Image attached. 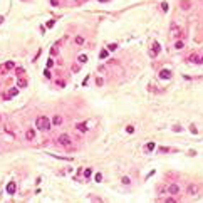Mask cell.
<instances>
[{"mask_svg":"<svg viewBox=\"0 0 203 203\" xmlns=\"http://www.w3.org/2000/svg\"><path fill=\"white\" fill-rule=\"evenodd\" d=\"M107 49H109V50H116V49H118V45H116V44H109V45H107Z\"/></svg>","mask_w":203,"mask_h":203,"instance_id":"obj_30","label":"cell"},{"mask_svg":"<svg viewBox=\"0 0 203 203\" xmlns=\"http://www.w3.org/2000/svg\"><path fill=\"white\" fill-rule=\"evenodd\" d=\"M8 94H10V96L14 98V96H17V94H19V89H17V87H10V91H8Z\"/></svg>","mask_w":203,"mask_h":203,"instance_id":"obj_15","label":"cell"},{"mask_svg":"<svg viewBox=\"0 0 203 203\" xmlns=\"http://www.w3.org/2000/svg\"><path fill=\"white\" fill-rule=\"evenodd\" d=\"M200 62H202V64H203V57H202V59H200Z\"/></svg>","mask_w":203,"mask_h":203,"instance_id":"obj_44","label":"cell"},{"mask_svg":"<svg viewBox=\"0 0 203 203\" xmlns=\"http://www.w3.org/2000/svg\"><path fill=\"white\" fill-rule=\"evenodd\" d=\"M50 126H52V123H50V119L47 116H40V118L35 119V128L40 129V131H49Z\"/></svg>","mask_w":203,"mask_h":203,"instance_id":"obj_1","label":"cell"},{"mask_svg":"<svg viewBox=\"0 0 203 203\" xmlns=\"http://www.w3.org/2000/svg\"><path fill=\"white\" fill-rule=\"evenodd\" d=\"M34 138H35V129L34 128H29V129L25 131V139H27V141H34Z\"/></svg>","mask_w":203,"mask_h":203,"instance_id":"obj_7","label":"cell"},{"mask_svg":"<svg viewBox=\"0 0 203 203\" xmlns=\"http://www.w3.org/2000/svg\"><path fill=\"white\" fill-rule=\"evenodd\" d=\"M154 149V143H148L146 144V151H153Z\"/></svg>","mask_w":203,"mask_h":203,"instance_id":"obj_22","label":"cell"},{"mask_svg":"<svg viewBox=\"0 0 203 203\" xmlns=\"http://www.w3.org/2000/svg\"><path fill=\"white\" fill-rule=\"evenodd\" d=\"M190 131H191L193 134H198V128H196L195 124H191V126H190Z\"/></svg>","mask_w":203,"mask_h":203,"instance_id":"obj_21","label":"cell"},{"mask_svg":"<svg viewBox=\"0 0 203 203\" xmlns=\"http://www.w3.org/2000/svg\"><path fill=\"white\" fill-rule=\"evenodd\" d=\"M168 151H169V148H165V146L160 148V153H168Z\"/></svg>","mask_w":203,"mask_h":203,"instance_id":"obj_35","label":"cell"},{"mask_svg":"<svg viewBox=\"0 0 203 203\" xmlns=\"http://www.w3.org/2000/svg\"><path fill=\"white\" fill-rule=\"evenodd\" d=\"M15 72H17V76H19V77H22V74H24V69H22V67H17V69H15Z\"/></svg>","mask_w":203,"mask_h":203,"instance_id":"obj_26","label":"cell"},{"mask_svg":"<svg viewBox=\"0 0 203 203\" xmlns=\"http://www.w3.org/2000/svg\"><path fill=\"white\" fill-rule=\"evenodd\" d=\"M79 66H77V64H76V66H72V72H79Z\"/></svg>","mask_w":203,"mask_h":203,"instance_id":"obj_36","label":"cell"},{"mask_svg":"<svg viewBox=\"0 0 203 203\" xmlns=\"http://www.w3.org/2000/svg\"><path fill=\"white\" fill-rule=\"evenodd\" d=\"M27 86H29V81L24 79V77H19V81H17V87H27Z\"/></svg>","mask_w":203,"mask_h":203,"instance_id":"obj_9","label":"cell"},{"mask_svg":"<svg viewBox=\"0 0 203 203\" xmlns=\"http://www.w3.org/2000/svg\"><path fill=\"white\" fill-rule=\"evenodd\" d=\"M2 22H3V17H2V15H0V24H2Z\"/></svg>","mask_w":203,"mask_h":203,"instance_id":"obj_42","label":"cell"},{"mask_svg":"<svg viewBox=\"0 0 203 203\" xmlns=\"http://www.w3.org/2000/svg\"><path fill=\"white\" fill-rule=\"evenodd\" d=\"M0 121H2V114H0Z\"/></svg>","mask_w":203,"mask_h":203,"instance_id":"obj_45","label":"cell"},{"mask_svg":"<svg viewBox=\"0 0 203 203\" xmlns=\"http://www.w3.org/2000/svg\"><path fill=\"white\" fill-rule=\"evenodd\" d=\"M160 50H161V45H160L158 42H154L153 47H151V50H149V56H151V57H156V56L160 54Z\"/></svg>","mask_w":203,"mask_h":203,"instance_id":"obj_4","label":"cell"},{"mask_svg":"<svg viewBox=\"0 0 203 203\" xmlns=\"http://www.w3.org/2000/svg\"><path fill=\"white\" fill-rule=\"evenodd\" d=\"M160 77H163V79H169V77H171V72H169L168 69H163V70L160 72Z\"/></svg>","mask_w":203,"mask_h":203,"instance_id":"obj_11","label":"cell"},{"mask_svg":"<svg viewBox=\"0 0 203 203\" xmlns=\"http://www.w3.org/2000/svg\"><path fill=\"white\" fill-rule=\"evenodd\" d=\"M56 84H57L59 87H66V82H64V81H56Z\"/></svg>","mask_w":203,"mask_h":203,"instance_id":"obj_32","label":"cell"},{"mask_svg":"<svg viewBox=\"0 0 203 203\" xmlns=\"http://www.w3.org/2000/svg\"><path fill=\"white\" fill-rule=\"evenodd\" d=\"M44 76H45V77H50V70L45 69V70H44Z\"/></svg>","mask_w":203,"mask_h":203,"instance_id":"obj_38","label":"cell"},{"mask_svg":"<svg viewBox=\"0 0 203 203\" xmlns=\"http://www.w3.org/2000/svg\"><path fill=\"white\" fill-rule=\"evenodd\" d=\"M200 191H202V190H200V186H198L196 183H190V185L186 186V195H188V196H198Z\"/></svg>","mask_w":203,"mask_h":203,"instance_id":"obj_2","label":"cell"},{"mask_svg":"<svg viewBox=\"0 0 203 203\" xmlns=\"http://www.w3.org/2000/svg\"><path fill=\"white\" fill-rule=\"evenodd\" d=\"M45 27H49V29H50V27H54V20H49V22H47V25H45Z\"/></svg>","mask_w":203,"mask_h":203,"instance_id":"obj_37","label":"cell"},{"mask_svg":"<svg viewBox=\"0 0 203 203\" xmlns=\"http://www.w3.org/2000/svg\"><path fill=\"white\" fill-rule=\"evenodd\" d=\"M180 35H181L180 29H178V27H175V29H173V37H180Z\"/></svg>","mask_w":203,"mask_h":203,"instance_id":"obj_19","label":"cell"},{"mask_svg":"<svg viewBox=\"0 0 203 203\" xmlns=\"http://www.w3.org/2000/svg\"><path fill=\"white\" fill-rule=\"evenodd\" d=\"M175 49H183V40H178L175 44Z\"/></svg>","mask_w":203,"mask_h":203,"instance_id":"obj_25","label":"cell"},{"mask_svg":"<svg viewBox=\"0 0 203 203\" xmlns=\"http://www.w3.org/2000/svg\"><path fill=\"white\" fill-rule=\"evenodd\" d=\"M77 62H79V64H84V62H87V56H86V54H81V56L77 57Z\"/></svg>","mask_w":203,"mask_h":203,"instance_id":"obj_13","label":"cell"},{"mask_svg":"<svg viewBox=\"0 0 203 203\" xmlns=\"http://www.w3.org/2000/svg\"><path fill=\"white\" fill-rule=\"evenodd\" d=\"M86 2H87V0H77V3H79V5H81V3H86Z\"/></svg>","mask_w":203,"mask_h":203,"instance_id":"obj_41","label":"cell"},{"mask_svg":"<svg viewBox=\"0 0 203 203\" xmlns=\"http://www.w3.org/2000/svg\"><path fill=\"white\" fill-rule=\"evenodd\" d=\"M57 143H59L61 146H66V148H67V146H70L72 141H70V136L64 133V134H61L59 138H57Z\"/></svg>","mask_w":203,"mask_h":203,"instance_id":"obj_3","label":"cell"},{"mask_svg":"<svg viewBox=\"0 0 203 203\" xmlns=\"http://www.w3.org/2000/svg\"><path fill=\"white\" fill-rule=\"evenodd\" d=\"M126 133H129V134H131V133H134V126H133V124L126 126Z\"/></svg>","mask_w":203,"mask_h":203,"instance_id":"obj_20","label":"cell"},{"mask_svg":"<svg viewBox=\"0 0 203 203\" xmlns=\"http://www.w3.org/2000/svg\"><path fill=\"white\" fill-rule=\"evenodd\" d=\"M168 193L169 195H178L180 193V185L178 183H171L168 186Z\"/></svg>","mask_w":203,"mask_h":203,"instance_id":"obj_5","label":"cell"},{"mask_svg":"<svg viewBox=\"0 0 203 203\" xmlns=\"http://www.w3.org/2000/svg\"><path fill=\"white\" fill-rule=\"evenodd\" d=\"M2 99H3V101H10V99H12V96H10L8 92H2Z\"/></svg>","mask_w":203,"mask_h":203,"instance_id":"obj_17","label":"cell"},{"mask_svg":"<svg viewBox=\"0 0 203 203\" xmlns=\"http://www.w3.org/2000/svg\"><path fill=\"white\" fill-rule=\"evenodd\" d=\"M173 131H176V133H181V131H183V128H181V126H173Z\"/></svg>","mask_w":203,"mask_h":203,"instance_id":"obj_33","label":"cell"},{"mask_svg":"<svg viewBox=\"0 0 203 203\" xmlns=\"http://www.w3.org/2000/svg\"><path fill=\"white\" fill-rule=\"evenodd\" d=\"M190 5H191V3H190V2H186V0H183V2H181V8H183V10H188V8H190Z\"/></svg>","mask_w":203,"mask_h":203,"instance_id":"obj_14","label":"cell"},{"mask_svg":"<svg viewBox=\"0 0 203 203\" xmlns=\"http://www.w3.org/2000/svg\"><path fill=\"white\" fill-rule=\"evenodd\" d=\"M76 44H77V45H82V44H84V37L77 35V37H76Z\"/></svg>","mask_w":203,"mask_h":203,"instance_id":"obj_16","label":"cell"},{"mask_svg":"<svg viewBox=\"0 0 203 203\" xmlns=\"http://www.w3.org/2000/svg\"><path fill=\"white\" fill-rule=\"evenodd\" d=\"M161 8H163V12H168V3L163 2V3H161Z\"/></svg>","mask_w":203,"mask_h":203,"instance_id":"obj_29","label":"cell"},{"mask_svg":"<svg viewBox=\"0 0 203 203\" xmlns=\"http://www.w3.org/2000/svg\"><path fill=\"white\" fill-rule=\"evenodd\" d=\"M99 57H101V59H104V57H107V50H106V49H104V50H101Z\"/></svg>","mask_w":203,"mask_h":203,"instance_id":"obj_28","label":"cell"},{"mask_svg":"<svg viewBox=\"0 0 203 203\" xmlns=\"http://www.w3.org/2000/svg\"><path fill=\"white\" fill-rule=\"evenodd\" d=\"M166 202H168V203H173V202H175V198H173V196H169V198H166Z\"/></svg>","mask_w":203,"mask_h":203,"instance_id":"obj_40","label":"cell"},{"mask_svg":"<svg viewBox=\"0 0 203 203\" xmlns=\"http://www.w3.org/2000/svg\"><path fill=\"white\" fill-rule=\"evenodd\" d=\"M123 183H124V185H129V183H131L129 176H123Z\"/></svg>","mask_w":203,"mask_h":203,"instance_id":"obj_27","label":"cell"},{"mask_svg":"<svg viewBox=\"0 0 203 203\" xmlns=\"http://www.w3.org/2000/svg\"><path fill=\"white\" fill-rule=\"evenodd\" d=\"M190 61H191V62H200V61H198V57H196L195 54H193V56H190Z\"/></svg>","mask_w":203,"mask_h":203,"instance_id":"obj_31","label":"cell"},{"mask_svg":"<svg viewBox=\"0 0 203 203\" xmlns=\"http://www.w3.org/2000/svg\"><path fill=\"white\" fill-rule=\"evenodd\" d=\"M15 190H17L15 181H8V185H7V193H8V195H15Z\"/></svg>","mask_w":203,"mask_h":203,"instance_id":"obj_6","label":"cell"},{"mask_svg":"<svg viewBox=\"0 0 203 203\" xmlns=\"http://www.w3.org/2000/svg\"><path fill=\"white\" fill-rule=\"evenodd\" d=\"M50 3H52V7H57V5H59V2H57V0H50Z\"/></svg>","mask_w":203,"mask_h":203,"instance_id":"obj_39","label":"cell"},{"mask_svg":"<svg viewBox=\"0 0 203 203\" xmlns=\"http://www.w3.org/2000/svg\"><path fill=\"white\" fill-rule=\"evenodd\" d=\"M3 67L7 69V70H12V69L15 67V62H14V61H7V62H5V66H3Z\"/></svg>","mask_w":203,"mask_h":203,"instance_id":"obj_12","label":"cell"},{"mask_svg":"<svg viewBox=\"0 0 203 203\" xmlns=\"http://www.w3.org/2000/svg\"><path fill=\"white\" fill-rule=\"evenodd\" d=\"M52 66H54V61H52V59H50V61H47V69H50Z\"/></svg>","mask_w":203,"mask_h":203,"instance_id":"obj_34","label":"cell"},{"mask_svg":"<svg viewBox=\"0 0 203 203\" xmlns=\"http://www.w3.org/2000/svg\"><path fill=\"white\" fill-rule=\"evenodd\" d=\"M94 180H96L98 183H99V181H102V175H101V173H96V175H94Z\"/></svg>","mask_w":203,"mask_h":203,"instance_id":"obj_23","label":"cell"},{"mask_svg":"<svg viewBox=\"0 0 203 203\" xmlns=\"http://www.w3.org/2000/svg\"><path fill=\"white\" fill-rule=\"evenodd\" d=\"M76 129L81 131V133H86V131H87V124H86V123H77V124H76Z\"/></svg>","mask_w":203,"mask_h":203,"instance_id":"obj_10","label":"cell"},{"mask_svg":"<svg viewBox=\"0 0 203 203\" xmlns=\"http://www.w3.org/2000/svg\"><path fill=\"white\" fill-rule=\"evenodd\" d=\"M91 175H92V169H91V168H86V169H84V176H86V178H89Z\"/></svg>","mask_w":203,"mask_h":203,"instance_id":"obj_18","label":"cell"},{"mask_svg":"<svg viewBox=\"0 0 203 203\" xmlns=\"http://www.w3.org/2000/svg\"><path fill=\"white\" fill-rule=\"evenodd\" d=\"M102 84H104V79H102V77H98V79H96V86H99V87H101Z\"/></svg>","mask_w":203,"mask_h":203,"instance_id":"obj_24","label":"cell"},{"mask_svg":"<svg viewBox=\"0 0 203 203\" xmlns=\"http://www.w3.org/2000/svg\"><path fill=\"white\" fill-rule=\"evenodd\" d=\"M99 2H102V3H104V2H107V0H99Z\"/></svg>","mask_w":203,"mask_h":203,"instance_id":"obj_43","label":"cell"},{"mask_svg":"<svg viewBox=\"0 0 203 203\" xmlns=\"http://www.w3.org/2000/svg\"><path fill=\"white\" fill-rule=\"evenodd\" d=\"M50 123L54 124V126H61L62 124V116H59V114H56L52 119H50Z\"/></svg>","mask_w":203,"mask_h":203,"instance_id":"obj_8","label":"cell"}]
</instances>
